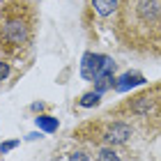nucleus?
Segmentation results:
<instances>
[{
	"label": "nucleus",
	"instance_id": "f257e3e1",
	"mask_svg": "<svg viewBox=\"0 0 161 161\" xmlns=\"http://www.w3.org/2000/svg\"><path fill=\"white\" fill-rule=\"evenodd\" d=\"M118 37L127 48L161 53V0H120Z\"/></svg>",
	"mask_w": 161,
	"mask_h": 161
},
{
	"label": "nucleus",
	"instance_id": "f03ea898",
	"mask_svg": "<svg viewBox=\"0 0 161 161\" xmlns=\"http://www.w3.org/2000/svg\"><path fill=\"white\" fill-rule=\"evenodd\" d=\"M115 71V62L106 55H99V53H85L83 55V62H80V76L85 80H97V78H104V76H113Z\"/></svg>",
	"mask_w": 161,
	"mask_h": 161
},
{
	"label": "nucleus",
	"instance_id": "7ed1b4c3",
	"mask_svg": "<svg viewBox=\"0 0 161 161\" xmlns=\"http://www.w3.org/2000/svg\"><path fill=\"white\" fill-rule=\"evenodd\" d=\"M3 35L14 46H23V44L30 42V21L25 16H9L5 21Z\"/></svg>",
	"mask_w": 161,
	"mask_h": 161
},
{
	"label": "nucleus",
	"instance_id": "20e7f679",
	"mask_svg": "<svg viewBox=\"0 0 161 161\" xmlns=\"http://www.w3.org/2000/svg\"><path fill=\"white\" fill-rule=\"evenodd\" d=\"M157 104H159V99H157V90H154V92L138 94L134 99V104H131V108H134V113H138V115H150V113H154Z\"/></svg>",
	"mask_w": 161,
	"mask_h": 161
},
{
	"label": "nucleus",
	"instance_id": "39448f33",
	"mask_svg": "<svg viewBox=\"0 0 161 161\" xmlns=\"http://www.w3.org/2000/svg\"><path fill=\"white\" fill-rule=\"evenodd\" d=\"M129 136H131V127H129V124H124V122H115V124H111V127L106 129L104 141H106V143H111V145H120V143L127 141Z\"/></svg>",
	"mask_w": 161,
	"mask_h": 161
},
{
	"label": "nucleus",
	"instance_id": "423d86ee",
	"mask_svg": "<svg viewBox=\"0 0 161 161\" xmlns=\"http://www.w3.org/2000/svg\"><path fill=\"white\" fill-rule=\"evenodd\" d=\"M141 83H145V78H143L141 74H136V71H134V74L129 71V74H124V76L118 78V83H115V90H118V92H127L129 87L141 85Z\"/></svg>",
	"mask_w": 161,
	"mask_h": 161
},
{
	"label": "nucleus",
	"instance_id": "0eeeda50",
	"mask_svg": "<svg viewBox=\"0 0 161 161\" xmlns=\"http://www.w3.org/2000/svg\"><path fill=\"white\" fill-rule=\"evenodd\" d=\"M92 7L99 16H111L113 12H118V0H92Z\"/></svg>",
	"mask_w": 161,
	"mask_h": 161
},
{
	"label": "nucleus",
	"instance_id": "6e6552de",
	"mask_svg": "<svg viewBox=\"0 0 161 161\" xmlns=\"http://www.w3.org/2000/svg\"><path fill=\"white\" fill-rule=\"evenodd\" d=\"M37 127L44 129V131H55L58 129V120L48 118V115H39V118H37Z\"/></svg>",
	"mask_w": 161,
	"mask_h": 161
},
{
	"label": "nucleus",
	"instance_id": "1a4fd4ad",
	"mask_svg": "<svg viewBox=\"0 0 161 161\" xmlns=\"http://www.w3.org/2000/svg\"><path fill=\"white\" fill-rule=\"evenodd\" d=\"M99 104V92H87L83 94V99H80V106H97Z\"/></svg>",
	"mask_w": 161,
	"mask_h": 161
},
{
	"label": "nucleus",
	"instance_id": "9d476101",
	"mask_svg": "<svg viewBox=\"0 0 161 161\" xmlns=\"http://www.w3.org/2000/svg\"><path fill=\"white\" fill-rule=\"evenodd\" d=\"M99 161H120V157L115 154L113 150H108V147H106V150H101V152H99Z\"/></svg>",
	"mask_w": 161,
	"mask_h": 161
},
{
	"label": "nucleus",
	"instance_id": "9b49d317",
	"mask_svg": "<svg viewBox=\"0 0 161 161\" xmlns=\"http://www.w3.org/2000/svg\"><path fill=\"white\" fill-rule=\"evenodd\" d=\"M7 74H9V64H7V62H0V80H5Z\"/></svg>",
	"mask_w": 161,
	"mask_h": 161
},
{
	"label": "nucleus",
	"instance_id": "f8f14e48",
	"mask_svg": "<svg viewBox=\"0 0 161 161\" xmlns=\"http://www.w3.org/2000/svg\"><path fill=\"white\" fill-rule=\"evenodd\" d=\"M16 145H19L16 141H9V143H3V145H0V150H3V152H9L12 147H16Z\"/></svg>",
	"mask_w": 161,
	"mask_h": 161
},
{
	"label": "nucleus",
	"instance_id": "ddd939ff",
	"mask_svg": "<svg viewBox=\"0 0 161 161\" xmlns=\"http://www.w3.org/2000/svg\"><path fill=\"white\" fill-rule=\"evenodd\" d=\"M71 161H87V159H85V154H80V152H74V154H71Z\"/></svg>",
	"mask_w": 161,
	"mask_h": 161
}]
</instances>
